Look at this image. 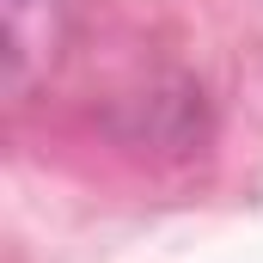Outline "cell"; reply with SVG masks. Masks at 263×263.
I'll return each mask as SVG.
<instances>
[{"label": "cell", "instance_id": "1", "mask_svg": "<svg viewBox=\"0 0 263 263\" xmlns=\"http://www.w3.org/2000/svg\"><path fill=\"white\" fill-rule=\"evenodd\" d=\"M0 25H6V92H25L37 67H49L62 43L67 6L62 0H0Z\"/></svg>", "mask_w": 263, "mask_h": 263}]
</instances>
